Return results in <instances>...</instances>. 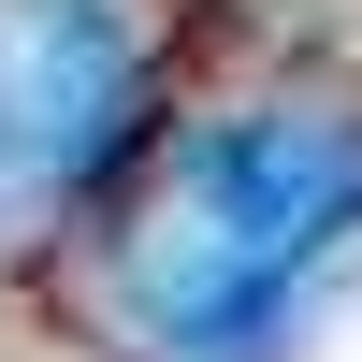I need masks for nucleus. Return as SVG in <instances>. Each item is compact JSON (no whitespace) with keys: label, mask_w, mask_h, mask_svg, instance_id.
Returning <instances> with one entry per match:
<instances>
[{"label":"nucleus","mask_w":362,"mask_h":362,"mask_svg":"<svg viewBox=\"0 0 362 362\" xmlns=\"http://www.w3.org/2000/svg\"><path fill=\"white\" fill-rule=\"evenodd\" d=\"M362 247V116H232L174 160L131 232V305L160 348L232 362Z\"/></svg>","instance_id":"1"},{"label":"nucleus","mask_w":362,"mask_h":362,"mask_svg":"<svg viewBox=\"0 0 362 362\" xmlns=\"http://www.w3.org/2000/svg\"><path fill=\"white\" fill-rule=\"evenodd\" d=\"M145 131V29L116 0H0V218L87 189Z\"/></svg>","instance_id":"2"}]
</instances>
